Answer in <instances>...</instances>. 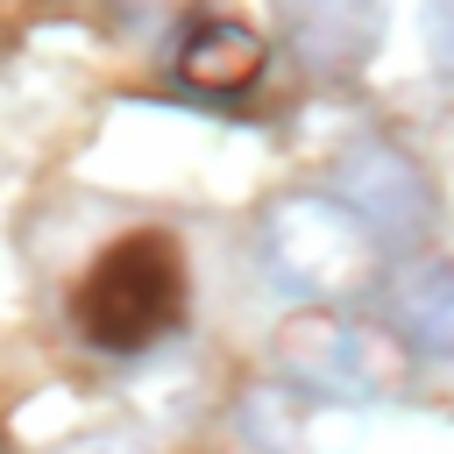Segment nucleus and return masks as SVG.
I'll list each match as a JSON object with an SVG mask.
<instances>
[{"label":"nucleus","instance_id":"4","mask_svg":"<svg viewBox=\"0 0 454 454\" xmlns=\"http://www.w3.org/2000/svg\"><path fill=\"white\" fill-rule=\"evenodd\" d=\"M326 192L355 206V220L383 241V255L404 248V241H419V227L433 220V184H426V170L390 135H355L333 156V184Z\"/></svg>","mask_w":454,"mask_h":454},{"label":"nucleus","instance_id":"9","mask_svg":"<svg viewBox=\"0 0 454 454\" xmlns=\"http://www.w3.org/2000/svg\"><path fill=\"white\" fill-rule=\"evenodd\" d=\"M426 43H433V64L454 78V0H426Z\"/></svg>","mask_w":454,"mask_h":454},{"label":"nucleus","instance_id":"3","mask_svg":"<svg viewBox=\"0 0 454 454\" xmlns=\"http://www.w3.org/2000/svg\"><path fill=\"white\" fill-rule=\"evenodd\" d=\"M78 333L99 355H149L184 319V255L170 234H121L78 284Z\"/></svg>","mask_w":454,"mask_h":454},{"label":"nucleus","instance_id":"5","mask_svg":"<svg viewBox=\"0 0 454 454\" xmlns=\"http://www.w3.org/2000/svg\"><path fill=\"white\" fill-rule=\"evenodd\" d=\"M383 326L426 355V362H454V262L440 255H411L383 277Z\"/></svg>","mask_w":454,"mask_h":454},{"label":"nucleus","instance_id":"2","mask_svg":"<svg viewBox=\"0 0 454 454\" xmlns=\"http://www.w3.org/2000/svg\"><path fill=\"white\" fill-rule=\"evenodd\" d=\"M255 262L298 305H348V298H362L376 284L383 241L355 220L348 199H333V192H284L255 220Z\"/></svg>","mask_w":454,"mask_h":454},{"label":"nucleus","instance_id":"8","mask_svg":"<svg viewBox=\"0 0 454 454\" xmlns=\"http://www.w3.org/2000/svg\"><path fill=\"white\" fill-rule=\"evenodd\" d=\"M241 433L255 454H319V404L284 383H262L241 397Z\"/></svg>","mask_w":454,"mask_h":454},{"label":"nucleus","instance_id":"6","mask_svg":"<svg viewBox=\"0 0 454 454\" xmlns=\"http://www.w3.org/2000/svg\"><path fill=\"white\" fill-rule=\"evenodd\" d=\"M277 21L312 71L348 78L383 35V0H277Z\"/></svg>","mask_w":454,"mask_h":454},{"label":"nucleus","instance_id":"7","mask_svg":"<svg viewBox=\"0 0 454 454\" xmlns=\"http://www.w3.org/2000/svg\"><path fill=\"white\" fill-rule=\"evenodd\" d=\"M170 64H177V85H184V92H199V99H234V92H248V85L262 78L270 50H262L255 28L213 14V21H192V28H184V43H177Z\"/></svg>","mask_w":454,"mask_h":454},{"label":"nucleus","instance_id":"1","mask_svg":"<svg viewBox=\"0 0 454 454\" xmlns=\"http://www.w3.org/2000/svg\"><path fill=\"white\" fill-rule=\"evenodd\" d=\"M411 348L348 305H305L277 326L270 369L284 390H298L319 411H355V404H397L411 390Z\"/></svg>","mask_w":454,"mask_h":454},{"label":"nucleus","instance_id":"10","mask_svg":"<svg viewBox=\"0 0 454 454\" xmlns=\"http://www.w3.org/2000/svg\"><path fill=\"white\" fill-rule=\"evenodd\" d=\"M71 454H149V447H135V440H92V447H71Z\"/></svg>","mask_w":454,"mask_h":454}]
</instances>
